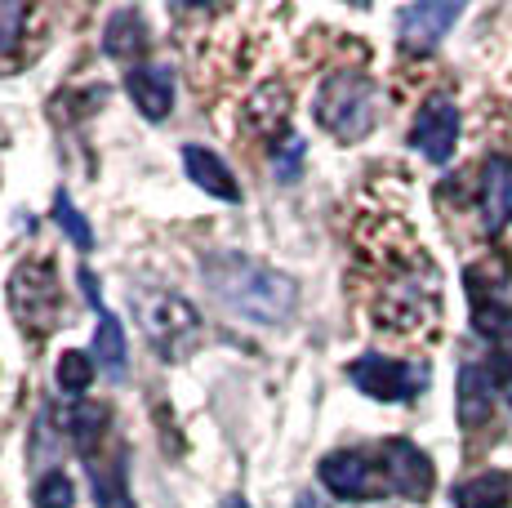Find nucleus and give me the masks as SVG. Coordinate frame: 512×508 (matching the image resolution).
<instances>
[{
	"instance_id": "8",
	"label": "nucleus",
	"mask_w": 512,
	"mask_h": 508,
	"mask_svg": "<svg viewBox=\"0 0 512 508\" xmlns=\"http://www.w3.org/2000/svg\"><path fill=\"white\" fill-rule=\"evenodd\" d=\"M383 486L392 495H401V500L423 504L432 495V486H437L432 459L406 437H392V442H383Z\"/></svg>"
},
{
	"instance_id": "9",
	"label": "nucleus",
	"mask_w": 512,
	"mask_h": 508,
	"mask_svg": "<svg viewBox=\"0 0 512 508\" xmlns=\"http://www.w3.org/2000/svg\"><path fill=\"white\" fill-rule=\"evenodd\" d=\"M410 143L423 152L432 165H446L459 143V107L455 99H428L419 107L415 125H410Z\"/></svg>"
},
{
	"instance_id": "24",
	"label": "nucleus",
	"mask_w": 512,
	"mask_h": 508,
	"mask_svg": "<svg viewBox=\"0 0 512 508\" xmlns=\"http://www.w3.org/2000/svg\"><path fill=\"white\" fill-rule=\"evenodd\" d=\"M277 148H281L277 174L285 183H294V179H299V161H303V139H285V143H277Z\"/></svg>"
},
{
	"instance_id": "6",
	"label": "nucleus",
	"mask_w": 512,
	"mask_h": 508,
	"mask_svg": "<svg viewBox=\"0 0 512 508\" xmlns=\"http://www.w3.org/2000/svg\"><path fill=\"white\" fill-rule=\"evenodd\" d=\"M508 268L499 259H486L464 272V286L472 299V326L486 339H512V304L504 295Z\"/></svg>"
},
{
	"instance_id": "3",
	"label": "nucleus",
	"mask_w": 512,
	"mask_h": 508,
	"mask_svg": "<svg viewBox=\"0 0 512 508\" xmlns=\"http://www.w3.org/2000/svg\"><path fill=\"white\" fill-rule=\"evenodd\" d=\"M312 116L339 143H361L379 121V85L366 72H352V67L330 72L321 81L317 99H312Z\"/></svg>"
},
{
	"instance_id": "10",
	"label": "nucleus",
	"mask_w": 512,
	"mask_h": 508,
	"mask_svg": "<svg viewBox=\"0 0 512 508\" xmlns=\"http://www.w3.org/2000/svg\"><path fill=\"white\" fill-rule=\"evenodd\" d=\"M459 14H464V5H455V0H428V5L401 9V45L410 54L437 50L441 36L459 23Z\"/></svg>"
},
{
	"instance_id": "20",
	"label": "nucleus",
	"mask_w": 512,
	"mask_h": 508,
	"mask_svg": "<svg viewBox=\"0 0 512 508\" xmlns=\"http://www.w3.org/2000/svg\"><path fill=\"white\" fill-rule=\"evenodd\" d=\"M94 357H85V353H63L58 357V366H54V379H58V388L63 393H72V397H81V393H90V384H94Z\"/></svg>"
},
{
	"instance_id": "25",
	"label": "nucleus",
	"mask_w": 512,
	"mask_h": 508,
	"mask_svg": "<svg viewBox=\"0 0 512 508\" xmlns=\"http://www.w3.org/2000/svg\"><path fill=\"white\" fill-rule=\"evenodd\" d=\"M76 281H81V290H85V299H90V308L103 312V290H98L94 272H90V268H81V272H76Z\"/></svg>"
},
{
	"instance_id": "26",
	"label": "nucleus",
	"mask_w": 512,
	"mask_h": 508,
	"mask_svg": "<svg viewBox=\"0 0 512 508\" xmlns=\"http://www.w3.org/2000/svg\"><path fill=\"white\" fill-rule=\"evenodd\" d=\"M294 508H330V504L317 500V495H299V504H294Z\"/></svg>"
},
{
	"instance_id": "11",
	"label": "nucleus",
	"mask_w": 512,
	"mask_h": 508,
	"mask_svg": "<svg viewBox=\"0 0 512 508\" xmlns=\"http://www.w3.org/2000/svg\"><path fill=\"white\" fill-rule=\"evenodd\" d=\"M285 121H290V90H285L281 81H263L259 90L241 103V130L259 143L277 139L285 130Z\"/></svg>"
},
{
	"instance_id": "27",
	"label": "nucleus",
	"mask_w": 512,
	"mask_h": 508,
	"mask_svg": "<svg viewBox=\"0 0 512 508\" xmlns=\"http://www.w3.org/2000/svg\"><path fill=\"white\" fill-rule=\"evenodd\" d=\"M223 508H250V504H245L241 495H228V500H223Z\"/></svg>"
},
{
	"instance_id": "23",
	"label": "nucleus",
	"mask_w": 512,
	"mask_h": 508,
	"mask_svg": "<svg viewBox=\"0 0 512 508\" xmlns=\"http://www.w3.org/2000/svg\"><path fill=\"white\" fill-rule=\"evenodd\" d=\"M36 508H72V500H76V486L67 482L63 473H45L41 482H36Z\"/></svg>"
},
{
	"instance_id": "21",
	"label": "nucleus",
	"mask_w": 512,
	"mask_h": 508,
	"mask_svg": "<svg viewBox=\"0 0 512 508\" xmlns=\"http://www.w3.org/2000/svg\"><path fill=\"white\" fill-rule=\"evenodd\" d=\"M27 23H32V9L0 5V63H14L18 58V50L27 41Z\"/></svg>"
},
{
	"instance_id": "5",
	"label": "nucleus",
	"mask_w": 512,
	"mask_h": 508,
	"mask_svg": "<svg viewBox=\"0 0 512 508\" xmlns=\"http://www.w3.org/2000/svg\"><path fill=\"white\" fill-rule=\"evenodd\" d=\"M9 308H14V321L23 326V335L45 339L63 321V286L54 277V263L32 259L23 268H14V277H9Z\"/></svg>"
},
{
	"instance_id": "1",
	"label": "nucleus",
	"mask_w": 512,
	"mask_h": 508,
	"mask_svg": "<svg viewBox=\"0 0 512 508\" xmlns=\"http://www.w3.org/2000/svg\"><path fill=\"white\" fill-rule=\"evenodd\" d=\"M201 272L210 281L214 299L223 308H232L236 317L254 321V326H277L294 312L299 286H294L285 272L268 268V263L250 259V254L236 250H214L201 259Z\"/></svg>"
},
{
	"instance_id": "17",
	"label": "nucleus",
	"mask_w": 512,
	"mask_h": 508,
	"mask_svg": "<svg viewBox=\"0 0 512 508\" xmlns=\"http://www.w3.org/2000/svg\"><path fill=\"white\" fill-rule=\"evenodd\" d=\"M103 50L112 58H139L147 50V27L134 9H116L107 18V32H103Z\"/></svg>"
},
{
	"instance_id": "16",
	"label": "nucleus",
	"mask_w": 512,
	"mask_h": 508,
	"mask_svg": "<svg viewBox=\"0 0 512 508\" xmlns=\"http://www.w3.org/2000/svg\"><path fill=\"white\" fill-rule=\"evenodd\" d=\"M495 410V379L481 366H464L459 370V424L464 428H481Z\"/></svg>"
},
{
	"instance_id": "19",
	"label": "nucleus",
	"mask_w": 512,
	"mask_h": 508,
	"mask_svg": "<svg viewBox=\"0 0 512 508\" xmlns=\"http://www.w3.org/2000/svg\"><path fill=\"white\" fill-rule=\"evenodd\" d=\"M512 500V477L508 473H481L455 491L459 508H508Z\"/></svg>"
},
{
	"instance_id": "4",
	"label": "nucleus",
	"mask_w": 512,
	"mask_h": 508,
	"mask_svg": "<svg viewBox=\"0 0 512 508\" xmlns=\"http://www.w3.org/2000/svg\"><path fill=\"white\" fill-rule=\"evenodd\" d=\"M139 321H143V335L156 344V353L165 361H183L201 348L205 326H201V312L187 304L183 295H170V290H143L139 295Z\"/></svg>"
},
{
	"instance_id": "22",
	"label": "nucleus",
	"mask_w": 512,
	"mask_h": 508,
	"mask_svg": "<svg viewBox=\"0 0 512 508\" xmlns=\"http://www.w3.org/2000/svg\"><path fill=\"white\" fill-rule=\"evenodd\" d=\"M54 223L67 232V237H72V246L81 250V254H90V250H94V232H90V223H85V214L76 210V205L67 201L63 192L54 197Z\"/></svg>"
},
{
	"instance_id": "2",
	"label": "nucleus",
	"mask_w": 512,
	"mask_h": 508,
	"mask_svg": "<svg viewBox=\"0 0 512 508\" xmlns=\"http://www.w3.org/2000/svg\"><path fill=\"white\" fill-rule=\"evenodd\" d=\"M374 259H379V268L388 263V272H379V281H374V326L392 330V335L432 330V321H437V268L423 259L419 246H410L406 254L383 250Z\"/></svg>"
},
{
	"instance_id": "15",
	"label": "nucleus",
	"mask_w": 512,
	"mask_h": 508,
	"mask_svg": "<svg viewBox=\"0 0 512 508\" xmlns=\"http://www.w3.org/2000/svg\"><path fill=\"white\" fill-rule=\"evenodd\" d=\"M183 165H187V179H192L201 192H210V197H219V201H241V188H236L232 170L210 148L187 143V148H183Z\"/></svg>"
},
{
	"instance_id": "13",
	"label": "nucleus",
	"mask_w": 512,
	"mask_h": 508,
	"mask_svg": "<svg viewBox=\"0 0 512 508\" xmlns=\"http://www.w3.org/2000/svg\"><path fill=\"white\" fill-rule=\"evenodd\" d=\"M481 219H486V232H504L512 223V161L508 156H490L481 165Z\"/></svg>"
},
{
	"instance_id": "14",
	"label": "nucleus",
	"mask_w": 512,
	"mask_h": 508,
	"mask_svg": "<svg viewBox=\"0 0 512 508\" xmlns=\"http://www.w3.org/2000/svg\"><path fill=\"white\" fill-rule=\"evenodd\" d=\"M125 90H130L134 107L147 121H165L174 107V72L170 67H130L125 72Z\"/></svg>"
},
{
	"instance_id": "7",
	"label": "nucleus",
	"mask_w": 512,
	"mask_h": 508,
	"mask_svg": "<svg viewBox=\"0 0 512 508\" xmlns=\"http://www.w3.org/2000/svg\"><path fill=\"white\" fill-rule=\"evenodd\" d=\"M348 379L370 397V402H410L423 384H428V370L410 366V361H392V357H357L348 366Z\"/></svg>"
},
{
	"instance_id": "12",
	"label": "nucleus",
	"mask_w": 512,
	"mask_h": 508,
	"mask_svg": "<svg viewBox=\"0 0 512 508\" xmlns=\"http://www.w3.org/2000/svg\"><path fill=\"white\" fill-rule=\"evenodd\" d=\"M321 482L339 500H374L379 495V477L366 464V455H357V451H339V455L321 459Z\"/></svg>"
},
{
	"instance_id": "18",
	"label": "nucleus",
	"mask_w": 512,
	"mask_h": 508,
	"mask_svg": "<svg viewBox=\"0 0 512 508\" xmlns=\"http://www.w3.org/2000/svg\"><path fill=\"white\" fill-rule=\"evenodd\" d=\"M94 357H98V366H103L112 379L125 375V357H130V348H125L121 321H116L107 308L98 312V326H94Z\"/></svg>"
}]
</instances>
